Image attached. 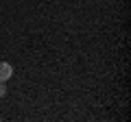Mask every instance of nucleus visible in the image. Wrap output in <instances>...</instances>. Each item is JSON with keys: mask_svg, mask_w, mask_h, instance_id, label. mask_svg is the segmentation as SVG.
<instances>
[{"mask_svg": "<svg viewBox=\"0 0 131 122\" xmlns=\"http://www.w3.org/2000/svg\"><path fill=\"white\" fill-rule=\"evenodd\" d=\"M11 76H13V68H11V63L0 61V81H2V83H7Z\"/></svg>", "mask_w": 131, "mask_h": 122, "instance_id": "nucleus-1", "label": "nucleus"}, {"mask_svg": "<svg viewBox=\"0 0 131 122\" xmlns=\"http://www.w3.org/2000/svg\"><path fill=\"white\" fill-rule=\"evenodd\" d=\"M5 96H7V85L0 81V98H5Z\"/></svg>", "mask_w": 131, "mask_h": 122, "instance_id": "nucleus-2", "label": "nucleus"}]
</instances>
